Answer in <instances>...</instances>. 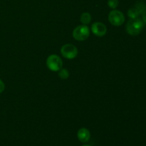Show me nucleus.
Masks as SVG:
<instances>
[{"instance_id": "1", "label": "nucleus", "mask_w": 146, "mask_h": 146, "mask_svg": "<svg viewBox=\"0 0 146 146\" xmlns=\"http://www.w3.org/2000/svg\"><path fill=\"white\" fill-rule=\"evenodd\" d=\"M143 27V21L140 18L137 17L135 19H131L127 23L126 31L130 35L136 36L141 33Z\"/></svg>"}, {"instance_id": "2", "label": "nucleus", "mask_w": 146, "mask_h": 146, "mask_svg": "<svg viewBox=\"0 0 146 146\" xmlns=\"http://www.w3.org/2000/svg\"><path fill=\"white\" fill-rule=\"evenodd\" d=\"M90 35L89 28L86 25H80L76 27L73 31V37L77 41H84Z\"/></svg>"}, {"instance_id": "3", "label": "nucleus", "mask_w": 146, "mask_h": 146, "mask_svg": "<svg viewBox=\"0 0 146 146\" xmlns=\"http://www.w3.org/2000/svg\"><path fill=\"white\" fill-rule=\"evenodd\" d=\"M46 65L48 69H50L51 71H58L62 68L63 61L58 55L52 54L47 58Z\"/></svg>"}, {"instance_id": "4", "label": "nucleus", "mask_w": 146, "mask_h": 146, "mask_svg": "<svg viewBox=\"0 0 146 146\" xmlns=\"http://www.w3.org/2000/svg\"><path fill=\"white\" fill-rule=\"evenodd\" d=\"M108 20L113 26L120 27L125 21V17L121 11L118 10H113L109 13Z\"/></svg>"}, {"instance_id": "5", "label": "nucleus", "mask_w": 146, "mask_h": 146, "mask_svg": "<svg viewBox=\"0 0 146 146\" xmlns=\"http://www.w3.org/2000/svg\"><path fill=\"white\" fill-rule=\"evenodd\" d=\"M61 53L63 56L68 59H73L78 55V49L74 45L71 44H64L61 48Z\"/></svg>"}, {"instance_id": "6", "label": "nucleus", "mask_w": 146, "mask_h": 146, "mask_svg": "<svg viewBox=\"0 0 146 146\" xmlns=\"http://www.w3.org/2000/svg\"><path fill=\"white\" fill-rule=\"evenodd\" d=\"M91 31L94 35L97 36H103L107 33V28L103 23L95 22L91 26Z\"/></svg>"}, {"instance_id": "7", "label": "nucleus", "mask_w": 146, "mask_h": 146, "mask_svg": "<svg viewBox=\"0 0 146 146\" xmlns=\"http://www.w3.org/2000/svg\"><path fill=\"white\" fill-rule=\"evenodd\" d=\"M77 137L81 143H87L91 138V133L87 128H81L78 131Z\"/></svg>"}, {"instance_id": "8", "label": "nucleus", "mask_w": 146, "mask_h": 146, "mask_svg": "<svg viewBox=\"0 0 146 146\" xmlns=\"http://www.w3.org/2000/svg\"><path fill=\"white\" fill-rule=\"evenodd\" d=\"M91 21V16L89 13L85 12L83 13L81 16V21L83 24L86 25V24H89Z\"/></svg>"}, {"instance_id": "9", "label": "nucleus", "mask_w": 146, "mask_h": 146, "mask_svg": "<svg viewBox=\"0 0 146 146\" xmlns=\"http://www.w3.org/2000/svg\"><path fill=\"white\" fill-rule=\"evenodd\" d=\"M140 15L139 12H138V10L135 9V7H133V8H131L128 11V16L131 19H135L138 17V16Z\"/></svg>"}, {"instance_id": "10", "label": "nucleus", "mask_w": 146, "mask_h": 146, "mask_svg": "<svg viewBox=\"0 0 146 146\" xmlns=\"http://www.w3.org/2000/svg\"><path fill=\"white\" fill-rule=\"evenodd\" d=\"M58 76L61 78V79H67L69 77V72L66 68H61L60 70L59 73H58Z\"/></svg>"}, {"instance_id": "11", "label": "nucleus", "mask_w": 146, "mask_h": 146, "mask_svg": "<svg viewBox=\"0 0 146 146\" xmlns=\"http://www.w3.org/2000/svg\"><path fill=\"white\" fill-rule=\"evenodd\" d=\"M135 9L138 11L140 14H142L143 12L146 9V5L143 2H139L135 6Z\"/></svg>"}, {"instance_id": "12", "label": "nucleus", "mask_w": 146, "mask_h": 146, "mask_svg": "<svg viewBox=\"0 0 146 146\" xmlns=\"http://www.w3.org/2000/svg\"><path fill=\"white\" fill-rule=\"evenodd\" d=\"M108 5L110 8L115 9L118 5V0H108Z\"/></svg>"}, {"instance_id": "13", "label": "nucleus", "mask_w": 146, "mask_h": 146, "mask_svg": "<svg viewBox=\"0 0 146 146\" xmlns=\"http://www.w3.org/2000/svg\"><path fill=\"white\" fill-rule=\"evenodd\" d=\"M5 89V85H4V83L0 79V94L3 92Z\"/></svg>"}, {"instance_id": "14", "label": "nucleus", "mask_w": 146, "mask_h": 146, "mask_svg": "<svg viewBox=\"0 0 146 146\" xmlns=\"http://www.w3.org/2000/svg\"><path fill=\"white\" fill-rule=\"evenodd\" d=\"M142 19H143V23L146 24V9L143 11V12Z\"/></svg>"}, {"instance_id": "15", "label": "nucleus", "mask_w": 146, "mask_h": 146, "mask_svg": "<svg viewBox=\"0 0 146 146\" xmlns=\"http://www.w3.org/2000/svg\"><path fill=\"white\" fill-rule=\"evenodd\" d=\"M82 146H91V145H82Z\"/></svg>"}]
</instances>
